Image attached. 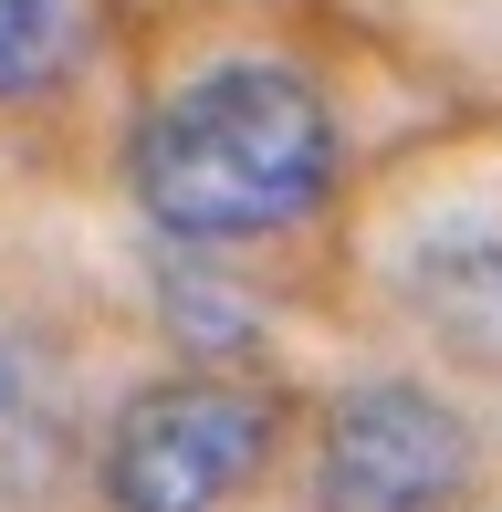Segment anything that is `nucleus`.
Masks as SVG:
<instances>
[{"label": "nucleus", "instance_id": "7", "mask_svg": "<svg viewBox=\"0 0 502 512\" xmlns=\"http://www.w3.org/2000/svg\"><path fill=\"white\" fill-rule=\"evenodd\" d=\"M0 408H11V335H0Z\"/></svg>", "mask_w": 502, "mask_h": 512}, {"label": "nucleus", "instance_id": "4", "mask_svg": "<svg viewBox=\"0 0 502 512\" xmlns=\"http://www.w3.org/2000/svg\"><path fill=\"white\" fill-rule=\"evenodd\" d=\"M398 293H408V314H419L429 345H450L461 366L502 377V230H482V220L419 230Z\"/></svg>", "mask_w": 502, "mask_h": 512}, {"label": "nucleus", "instance_id": "5", "mask_svg": "<svg viewBox=\"0 0 502 512\" xmlns=\"http://www.w3.org/2000/svg\"><path fill=\"white\" fill-rule=\"evenodd\" d=\"M84 53L74 0H0V105H42Z\"/></svg>", "mask_w": 502, "mask_h": 512}, {"label": "nucleus", "instance_id": "2", "mask_svg": "<svg viewBox=\"0 0 502 512\" xmlns=\"http://www.w3.org/2000/svg\"><path fill=\"white\" fill-rule=\"evenodd\" d=\"M283 450V398L220 366L147 377L105 418V512H231Z\"/></svg>", "mask_w": 502, "mask_h": 512}, {"label": "nucleus", "instance_id": "1", "mask_svg": "<svg viewBox=\"0 0 502 512\" xmlns=\"http://www.w3.org/2000/svg\"><path fill=\"white\" fill-rule=\"evenodd\" d=\"M126 178L147 220L189 251L220 241H283L335 199V105L293 63H210L168 84L126 147Z\"/></svg>", "mask_w": 502, "mask_h": 512}, {"label": "nucleus", "instance_id": "6", "mask_svg": "<svg viewBox=\"0 0 502 512\" xmlns=\"http://www.w3.org/2000/svg\"><path fill=\"white\" fill-rule=\"evenodd\" d=\"M241 304H220L210 293V272H168V335H178V356H231L241 345Z\"/></svg>", "mask_w": 502, "mask_h": 512}, {"label": "nucleus", "instance_id": "3", "mask_svg": "<svg viewBox=\"0 0 502 512\" xmlns=\"http://www.w3.org/2000/svg\"><path fill=\"white\" fill-rule=\"evenodd\" d=\"M482 429L419 377H367L325 418V512H461Z\"/></svg>", "mask_w": 502, "mask_h": 512}]
</instances>
